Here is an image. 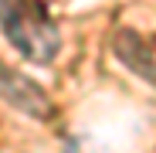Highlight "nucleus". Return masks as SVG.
Returning a JSON list of instances; mask_svg holds the SVG:
<instances>
[{"label":"nucleus","mask_w":156,"mask_h":153,"mask_svg":"<svg viewBox=\"0 0 156 153\" xmlns=\"http://www.w3.org/2000/svg\"><path fill=\"white\" fill-rule=\"evenodd\" d=\"M0 99L7 106H14L17 112L31 116L34 122H51L55 119V102L48 99V92L34 78L20 75L17 68H10L4 61H0Z\"/></svg>","instance_id":"f03ea898"},{"label":"nucleus","mask_w":156,"mask_h":153,"mask_svg":"<svg viewBox=\"0 0 156 153\" xmlns=\"http://www.w3.org/2000/svg\"><path fill=\"white\" fill-rule=\"evenodd\" d=\"M115 55L136 75H143L146 82H156V58H153V51L143 44V38L136 31H119L115 34Z\"/></svg>","instance_id":"7ed1b4c3"},{"label":"nucleus","mask_w":156,"mask_h":153,"mask_svg":"<svg viewBox=\"0 0 156 153\" xmlns=\"http://www.w3.org/2000/svg\"><path fill=\"white\" fill-rule=\"evenodd\" d=\"M0 31L20 58L34 65H51L61 51V31L44 0H0Z\"/></svg>","instance_id":"f257e3e1"}]
</instances>
